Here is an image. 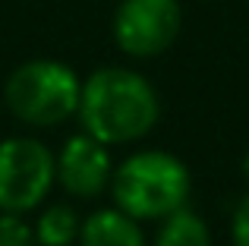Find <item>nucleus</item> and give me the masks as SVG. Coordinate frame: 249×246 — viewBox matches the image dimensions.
Listing matches in <instances>:
<instances>
[{"label": "nucleus", "instance_id": "f257e3e1", "mask_svg": "<svg viewBox=\"0 0 249 246\" xmlns=\"http://www.w3.org/2000/svg\"><path fill=\"white\" fill-rule=\"evenodd\" d=\"M76 114L82 133L95 136L104 145H126L155 129L161 101L142 73L126 67H104L82 82Z\"/></svg>", "mask_w": 249, "mask_h": 246}, {"label": "nucleus", "instance_id": "f03ea898", "mask_svg": "<svg viewBox=\"0 0 249 246\" xmlns=\"http://www.w3.org/2000/svg\"><path fill=\"white\" fill-rule=\"evenodd\" d=\"M110 193L117 209L133 215L136 221H161L189 202L193 177L177 155L145 148L129 155L110 174Z\"/></svg>", "mask_w": 249, "mask_h": 246}, {"label": "nucleus", "instance_id": "7ed1b4c3", "mask_svg": "<svg viewBox=\"0 0 249 246\" xmlns=\"http://www.w3.org/2000/svg\"><path fill=\"white\" fill-rule=\"evenodd\" d=\"M82 82L60 60H29L6 79V107L29 126H57L79 111Z\"/></svg>", "mask_w": 249, "mask_h": 246}, {"label": "nucleus", "instance_id": "20e7f679", "mask_svg": "<svg viewBox=\"0 0 249 246\" xmlns=\"http://www.w3.org/2000/svg\"><path fill=\"white\" fill-rule=\"evenodd\" d=\"M57 180V158L44 142L13 136L0 142V211L38 209Z\"/></svg>", "mask_w": 249, "mask_h": 246}, {"label": "nucleus", "instance_id": "39448f33", "mask_svg": "<svg viewBox=\"0 0 249 246\" xmlns=\"http://www.w3.org/2000/svg\"><path fill=\"white\" fill-rule=\"evenodd\" d=\"M183 10L177 0H123L114 13V41L129 57H158L177 41Z\"/></svg>", "mask_w": 249, "mask_h": 246}, {"label": "nucleus", "instance_id": "423d86ee", "mask_svg": "<svg viewBox=\"0 0 249 246\" xmlns=\"http://www.w3.org/2000/svg\"><path fill=\"white\" fill-rule=\"evenodd\" d=\"M110 152L89 133H76L57 152V183L79 199H95L110 183Z\"/></svg>", "mask_w": 249, "mask_h": 246}, {"label": "nucleus", "instance_id": "0eeeda50", "mask_svg": "<svg viewBox=\"0 0 249 246\" xmlns=\"http://www.w3.org/2000/svg\"><path fill=\"white\" fill-rule=\"evenodd\" d=\"M82 246H148L142 234V221L126 215L123 209H98L79 228Z\"/></svg>", "mask_w": 249, "mask_h": 246}, {"label": "nucleus", "instance_id": "6e6552de", "mask_svg": "<svg viewBox=\"0 0 249 246\" xmlns=\"http://www.w3.org/2000/svg\"><path fill=\"white\" fill-rule=\"evenodd\" d=\"M155 246H212V230L189 205L161 218Z\"/></svg>", "mask_w": 249, "mask_h": 246}, {"label": "nucleus", "instance_id": "1a4fd4ad", "mask_svg": "<svg viewBox=\"0 0 249 246\" xmlns=\"http://www.w3.org/2000/svg\"><path fill=\"white\" fill-rule=\"evenodd\" d=\"M79 228H82V221L73 205L54 202L38 215L35 240H38V246H73L79 240Z\"/></svg>", "mask_w": 249, "mask_h": 246}, {"label": "nucleus", "instance_id": "9d476101", "mask_svg": "<svg viewBox=\"0 0 249 246\" xmlns=\"http://www.w3.org/2000/svg\"><path fill=\"white\" fill-rule=\"evenodd\" d=\"M0 246H38L35 228L16 211H0Z\"/></svg>", "mask_w": 249, "mask_h": 246}, {"label": "nucleus", "instance_id": "9b49d317", "mask_svg": "<svg viewBox=\"0 0 249 246\" xmlns=\"http://www.w3.org/2000/svg\"><path fill=\"white\" fill-rule=\"evenodd\" d=\"M231 243L233 246H249V193L237 202L231 218Z\"/></svg>", "mask_w": 249, "mask_h": 246}, {"label": "nucleus", "instance_id": "f8f14e48", "mask_svg": "<svg viewBox=\"0 0 249 246\" xmlns=\"http://www.w3.org/2000/svg\"><path fill=\"white\" fill-rule=\"evenodd\" d=\"M240 167H243V177L249 180V148H246V155H243V164H240Z\"/></svg>", "mask_w": 249, "mask_h": 246}]
</instances>
